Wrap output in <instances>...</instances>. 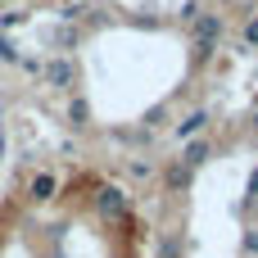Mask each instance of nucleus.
Returning <instances> with one entry per match:
<instances>
[{"mask_svg": "<svg viewBox=\"0 0 258 258\" xmlns=\"http://www.w3.org/2000/svg\"><path fill=\"white\" fill-rule=\"evenodd\" d=\"M95 213H100L104 222H127V218H136V213H132V195L118 190V186H95Z\"/></svg>", "mask_w": 258, "mask_h": 258, "instance_id": "nucleus-1", "label": "nucleus"}, {"mask_svg": "<svg viewBox=\"0 0 258 258\" xmlns=\"http://www.w3.org/2000/svg\"><path fill=\"white\" fill-rule=\"evenodd\" d=\"M163 186H168V190H177V195H181V190H186V186H190V168H186V163H181V159H172V163H168V168H163Z\"/></svg>", "mask_w": 258, "mask_h": 258, "instance_id": "nucleus-2", "label": "nucleus"}, {"mask_svg": "<svg viewBox=\"0 0 258 258\" xmlns=\"http://www.w3.org/2000/svg\"><path fill=\"white\" fill-rule=\"evenodd\" d=\"M209 159H213V145H209V141H190V145H186V154H181V163H186L190 172H195V168H204Z\"/></svg>", "mask_w": 258, "mask_h": 258, "instance_id": "nucleus-3", "label": "nucleus"}, {"mask_svg": "<svg viewBox=\"0 0 258 258\" xmlns=\"http://www.w3.org/2000/svg\"><path fill=\"white\" fill-rule=\"evenodd\" d=\"M195 36H200V41H209V45H218V36H222V18H218V14L195 18Z\"/></svg>", "mask_w": 258, "mask_h": 258, "instance_id": "nucleus-4", "label": "nucleus"}, {"mask_svg": "<svg viewBox=\"0 0 258 258\" xmlns=\"http://www.w3.org/2000/svg\"><path fill=\"white\" fill-rule=\"evenodd\" d=\"M204 127H209V113L195 109V113H186V122H177V136H195V132H204Z\"/></svg>", "mask_w": 258, "mask_h": 258, "instance_id": "nucleus-5", "label": "nucleus"}, {"mask_svg": "<svg viewBox=\"0 0 258 258\" xmlns=\"http://www.w3.org/2000/svg\"><path fill=\"white\" fill-rule=\"evenodd\" d=\"M45 77H50L54 86H73V63H59V59H54V63L45 68Z\"/></svg>", "mask_w": 258, "mask_h": 258, "instance_id": "nucleus-6", "label": "nucleus"}, {"mask_svg": "<svg viewBox=\"0 0 258 258\" xmlns=\"http://www.w3.org/2000/svg\"><path fill=\"white\" fill-rule=\"evenodd\" d=\"M68 113H73V122H77V127H86V118H91V113H86V104H82V100H73V109H68Z\"/></svg>", "mask_w": 258, "mask_h": 258, "instance_id": "nucleus-7", "label": "nucleus"}, {"mask_svg": "<svg viewBox=\"0 0 258 258\" xmlns=\"http://www.w3.org/2000/svg\"><path fill=\"white\" fill-rule=\"evenodd\" d=\"M245 45H258V18L245 23Z\"/></svg>", "mask_w": 258, "mask_h": 258, "instance_id": "nucleus-8", "label": "nucleus"}, {"mask_svg": "<svg viewBox=\"0 0 258 258\" xmlns=\"http://www.w3.org/2000/svg\"><path fill=\"white\" fill-rule=\"evenodd\" d=\"M245 254H249V258L258 254V227H254V231H245Z\"/></svg>", "mask_w": 258, "mask_h": 258, "instance_id": "nucleus-9", "label": "nucleus"}, {"mask_svg": "<svg viewBox=\"0 0 258 258\" xmlns=\"http://www.w3.org/2000/svg\"><path fill=\"white\" fill-rule=\"evenodd\" d=\"M254 200H258V168L249 172V204H254Z\"/></svg>", "mask_w": 258, "mask_h": 258, "instance_id": "nucleus-10", "label": "nucleus"}, {"mask_svg": "<svg viewBox=\"0 0 258 258\" xmlns=\"http://www.w3.org/2000/svg\"><path fill=\"white\" fill-rule=\"evenodd\" d=\"M254 136H258V113H254Z\"/></svg>", "mask_w": 258, "mask_h": 258, "instance_id": "nucleus-11", "label": "nucleus"}]
</instances>
